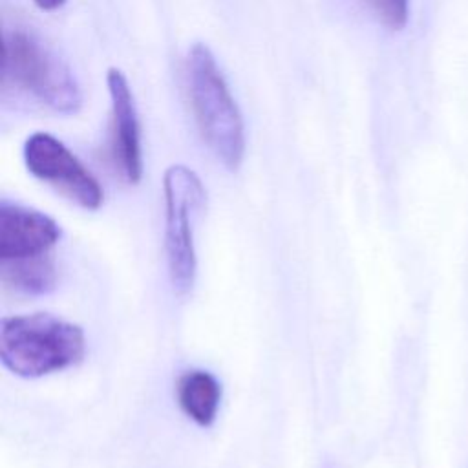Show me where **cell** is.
<instances>
[{
  "instance_id": "5b68a950",
  "label": "cell",
  "mask_w": 468,
  "mask_h": 468,
  "mask_svg": "<svg viewBox=\"0 0 468 468\" xmlns=\"http://www.w3.org/2000/svg\"><path fill=\"white\" fill-rule=\"evenodd\" d=\"M27 172L86 210L104 203V190L82 161L55 135L33 132L22 148Z\"/></svg>"
},
{
  "instance_id": "30bf717a",
  "label": "cell",
  "mask_w": 468,
  "mask_h": 468,
  "mask_svg": "<svg viewBox=\"0 0 468 468\" xmlns=\"http://www.w3.org/2000/svg\"><path fill=\"white\" fill-rule=\"evenodd\" d=\"M369 13L388 29L399 31L406 26L410 0H362Z\"/></svg>"
},
{
  "instance_id": "52a82bcc",
  "label": "cell",
  "mask_w": 468,
  "mask_h": 468,
  "mask_svg": "<svg viewBox=\"0 0 468 468\" xmlns=\"http://www.w3.org/2000/svg\"><path fill=\"white\" fill-rule=\"evenodd\" d=\"M62 229L48 214L18 203L0 205V263H16L51 256Z\"/></svg>"
},
{
  "instance_id": "8fae6325",
  "label": "cell",
  "mask_w": 468,
  "mask_h": 468,
  "mask_svg": "<svg viewBox=\"0 0 468 468\" xmlns=\"http://www.w3.org/2000/svg\"><path fill=\"white\" fill-rule=\"evenodd\" d=\"M33 4H35L38 9L49 13V11L60 9V7L66 4V0H33Z\"/></svg>"
},
{
  "instance_id": "6da1fadb",
  "label": "cell",
  "mask_w": 468,
  "mask_h": 468,
  "mask_svg": "<svg viewBox=\"0 0 468 468\" xmlns=\"http://www.w3.org/2000/svg\"><path fill=\"white\" fill-rule=\"evenodd\" d=\"M186 97L201 141L229 170L245 155V124L208 46L194 42L185 60Z\"/></svg>"
},
{
  "instance_id": "7a4b0ae2",
  "label": "cell",
  "mask_w": 468,
  "mask_h": 468,
  "mask_svg": "<svg viewBox=\"0 0 468 468\" xmlns=\"http://www.w3.org/2000/svg\"><path fill=\"white\" fill-rule=\"evenodd\" d=\"M86 338L80 325L49 313L2 318L0 358L15 375L38 378L80 362Z\"/></svg>"
},
{
  "instance_id": "9c48e42d",
  "label": "cell",
  "mask_w": 468,
  "mask_h": 468,
  "mask_svg": "<svg viewBox=\"0 0 468 468\" xmlns=\"http://www.w3.org/2000/svg\"><path fill=\"white\" fill-rule=\"evenodd\" d=\"M2 283L18 294H44L57 283L55 258L44 256L16 263H0Z\"/></svg>"
},
{
  "instance_id": "8992f818",
  "label": "cell",
  "mask_w": 468,
  "mask_h": 468,
  "mask_svg": "<svg viewBox=\"0 0 468 468\" xmlns=\"http://www.w3.org/2000/svg\"><path fill=\"white\" fill-rule=\"evenodd\" d=\"M106 86L112 106L108 155L115 172L126 183L135 185L143 177V148L133 91L119 68L106 71Z\"/></svg>"
},
{
  "instance_id": "3957f363",
  "label": "cell",
  "mask_w": 468,
  "mask_h": 468,
  "mask_svg": "<svg viewBox=\"0 0 468 468\" xmlns=\"http://www.w3.org/2000/svg\"><path fill=\"white\" fill-rule=\"evenodd\" d=\"M2 73L7 88L55 113L73 115L82 106L80 86L71 69L33 33H4Z\"/></svg>"
},
{
  "instance_id": "ba28073f",
  "label": "cell",
  "mask_w": 468,
  "mask_h": 468,
  "mask_svg": "<svg viewBox=\"0 0 468 468\" xmlns=\"http://www.w3.org/2000/svg\"><path fill=\"white\" fill-rule=\"evenodd\" d=\"M176 399L183 413L197 426H210L221 404V384L205 369H188L176 382Z\"/></svg>"
},
{
  "instance_id": "7c38bea8",
  "label": "cell",
  "mask_w": 468,
  "mask_h": 468,
  "mask_svg": "<svg viewBox=\"0 0 468 468\" xmlns=\"http://www.w3.org/2000/svg\"><path fill=\"white\" fill-rule=\"evenodd\" d=\"M324 468H333V466H331V464H325V466H324Z\"/></svg>"
},
{
  "instance_id": "277c9868",
  "label": "cell",
  "mask_w": 468,
  "mask_h": 468,
  "mask_svg": "<svg viewBox=\"0 0 468 468\" xmlns=\"http://www.w3.org/2000/svg\"><path fill=\"white\" fill-rule=\"evenodd\" d=\"M165 250L168 276L177 294H186L197 271L194 218L207 201L199 176L186 165H172L163 174Z\"/></svg>"
}]
</instances>
